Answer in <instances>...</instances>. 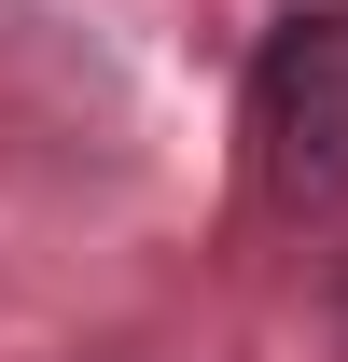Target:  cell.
<instances>
[{
    "mask_svg": "<svg viewBox=\"0 0 348 362\" xmlns=\"http://www.w3.org/2000/svg\"><path fill=\"white\" fill-rule=\"evenodd\" d=\"M251 181L293 223L348 209V28H279L251 56Z\"/></svg>",
    "mask_w": 348,
    "mask_h": 362,
    "instance_id": "1",
    "label": "cell"
}]
</instances>
